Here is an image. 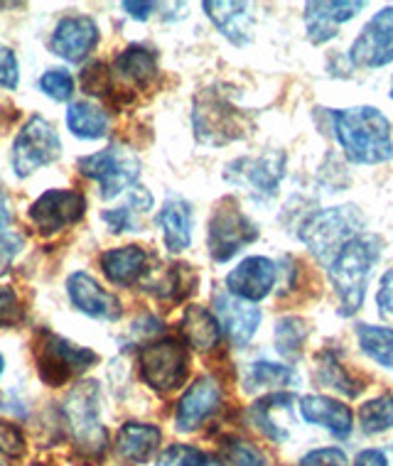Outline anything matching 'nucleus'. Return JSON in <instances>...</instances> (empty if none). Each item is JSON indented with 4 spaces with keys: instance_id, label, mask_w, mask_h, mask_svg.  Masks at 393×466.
Masks as SVG:
<instances>
[{
    "instance_id": "nucleus-32",
    "label": "nucleus",
    "mask_w": 393,
    "mask_h": 466,
    "mask_svg": "<svg viewBox=\"0 0 393 466\" xmlns=\"http://www.w3.org/2000/svg\"><path fill=\"white\" fill-rule=\"evenodd\" d=\"M307 339V324L300 317H283L275 327V349L283 359L295 361L303 354V344Z\"/></svg>"
},
{
    "instance_id": "nucleus-31",
    "label": "nucleus",
    "mask_w": 393,
    "mask_h": 466,
    "mask_svg": "<svg viewBox=\"0 0 393 466\" xmlns=\"http://www.w3.org/2000/svg\"><path fill=\"white\" fill-rule=\"evenodd\" d=\"M290 402H293V395L290 393H274L264 398V400H258L253 408H251V420L256 422L261 430H264L271 440L275 442H283L288 434L281 432V427L275 425L274 412L275 410H290Z\"/></svg>"
},
{
    "instance_id": "nucleus-22",
    "label": "nucleus",
    "mask_w": 393,
    "mask_h": 466,
    "mask_svg": "<svg viewBox=\"0 0 393 466\" xmlns=\"http://www.w3.org/2000/svg\"><path fill=\"white\" fill-rule=\"evenodd\" d=\"M162 432L155 425L145 422H129L120 427L119 440H116V451L120 459H126L129 464H145L153 457L155 450L160 447Z\"/></svg>"
},
{
    "instance_id": "nucleus-2",
    "label": "nucleus",
    "mask_w": 393,
    "mask_h": 466,
    "mask_svg": "<svg viewBox=\"0 0 393 466\" xmlns=\"http://www.w3.org/2000/svg\"><path fill=\"white\" fill-rule=\"evenodd\" d=\"M378 256H381V238L374 233H359L327 266L329 280L339 298V312L345 317L357 314L364 305L367 282Z\"/></svg>"
},
{
    "instance_id": "nucleus-34",
    "label": "nucleus",
    "mask_w": 393,
    "mask_h": 466,
    "mask_svg": "<svg viewBox=\"0 0 393 466\" xmlns=\"http://www.w3.org/2000/svg\"><path fill=\"white\" fill-rule=\"evenodd\" d=\"M295 383V370L283 363L256 361L251 363L246 373V390H258V388H283Z\"/></svg>"
},
{
    "instance_id": "nucleus-10",
    "label": "nucleus",
    "mask_w": 393,
    "mask_h": 466,
    "mask_svg": "<svg viewBox=\"0 0 393 466\" xmlns=\"http://www.w3.org/2000/svg\"><path fill=\"white\" fill-rule=\"evenodd\" d=\"M94 363H97V354L91 349L74 346L72 341L57 337V334H47L42 341L40 376L49 386H62L72 373L87 370Z\"/></svg>"
},
{
    "instance_id": "nucleus-6",
    "label": "nucleus",
    "mask_w": 393,
    "mask_h": 466,
    "mask_svg": "<svg viewBox=\"0 0 393 466\" xmlns=\"http://www.w3.org/2000/svg\"><path fill=\"white\" fill-rule=\"evenodd\" d=\"M79 172L87 177L97 179L101 187V197L113 199L116 194L136 185L140 175V162L129 147L123 145H111L101 153L87 155L79 160Z\"/></svg>"
},
{
    "instance_id": "nucleus-12",
    "label": "nucleus",
    "mask_w": 393,
    "mask_h": 466,
    "mask_svg": "<svg viewBox=\"0 0 393 466\" xmlns=\"http://www.w3.org/2000/svg\"><path fill=\"white\" fill-rule=\"evenodd\" d=\"M84 211H87V199L79 192L49 189L33 204L30 218L42 233H57L77 224L84 217Z\"/></svg>"
},
{
    "instance_id": "nucleus-8",
    "label": "nucleus",
    "mask_w": 393,
    "mask_h": 466,
    "mask_svg": "<svg viewBox=\"0 0 393 466\" xmlns=\"http://www.w3.org/2000/svg\"><path fill=\"white\" fill-rule=\"evenodd\" d=\"M59 150H62V143H59L57 130L45 118L33 116L13 143V169L17 177H27L35 169L55 162L59 157Z\"/></svg>"
},
{
    "instance_id": "nucleus-7",
    "label": "nucleus",
    "mask_w": 393,
    "mask_h": 466,
    "mask_svg": "<svg viewBox=\"0 0 393 466\" xmlns=\"http://www.w3.org/2000/svg\"><path fill=\"white\" fill-rule=\"evenodd\" d=\"M187 349L177 339H160L143 346L140 376L153 390H175L187 378Z\"/></svg>"
},
{
    "instance_id": "nucleus-48",
    "label": "nucleus",
    "mask_w": 393,
    "mask_h": 466,
    "mask_svg": "<svg viewBox=\"0 0 393 466\" xmlns=\"http://www.w3.org/2000/svg\"><path fill=\"white\" fill-rule=\"evenodd\" d=\"M3 370H5V359L0 356V373H3Z\"/></svg>"
},
{
    "instance_id": "nucleus-49",
    "label": "nucleus",
    "mask_w": 393,
    "mask_h": 466,
    "mask_svg": "<svg viewBox=\"0 0 393 466\" xmlns=\"http://www.w3.org/2000/svg\"><path fill=\"white\" fill-rule=\"evenodd\" d=\"M391 98H393V81H391Z\"/></svg>"
},
{
    "instance_id": "nucleus-16",
    "label": "nucleus",
    "mask_w": 393,
    "mask_h": 466,
    "mask_svg": "<svg viewBox=\"0 0 393 466\" xmlns=\"http://www.w3.org/2000/svg\"><path fill=\"white\" fill-rule=\"evenodd\" d=\"M214 309H217L219 327L224 329L229 341L233 346L249 344L261 324V309L253 307V302H243L229 292H219L214 298Z\"/></svg>"
},
{
    "instance_id": "nucleus-42",
    "label": "nucleus",
    "mask_w": 393,
    "mask_h": 466,
    "mask_svg": "<svg viewBox=\"0 0 393 466\" xmlns=\"http://www.w3.org/2000/svg\"><path fill=\"white\" fill-rule=\"evenodd\" d=\"M20 72H17V59L13 49L0 45V86L3 89H16Z\"/></svg>"
},
{
    "instance_id": "nucleus-45",
    "label": "nucleus",
    "mask_w": 393,
    "mask_h": 466,
    "mask_svg": "<svg viewBox=\"0 0 393 466\" xmlns=\"http://www.w3.org/2000/svg\"><path fill=\"white\" fill-rule=\"evenodd\" d=\"M377 305L381 317L386 319H393V268L386 270L384 278H381V288H378L377 295Z\"/></svg>"
},
{
    "instance_id": "nucleus-37",
    "label": "nucleus",
    "mask_w": 393,
    "mask_h": 466,
    "mask_svg": "<svg viewBox=\"0 0 393 466\" xmlns=\"http://www.w3.org/2000/svg\"><path fill=\"white\" fill-rule=\"evenodd\" d=\"M219 466H265V457L246 440L229 437L219 444Z\"/></svg>"
},
{
    "instance_id": "nucleus-17",
    "label": "nucleus",
    "mask_w": 393,
    "mask_h": 466,
    "mask_svg": "<svg viewBox=\"0 0 393 466\" xmlns=\"http://www.w3.org/2000/svg\"><path fill=\"white\" fill-rule=\"evenodd\" d=\"M367 8L364 0H329V3H307L305 5V27L307 40L313 45L332 40L337 35V27L346 20H352L357 13Z\"/></svg>"
},
{
    "instance_id": "nucleus-50",
    "label": "nucleus",
    "mask_w": 393,
    "mask_h": 466,
    "mask_svg": "<svg viewBox=\"0 0 393 466\" xmlns=\"http://www.w3.org/2000/svg\"><path fill=\"white\" fill-rule=\"evenodd\" d=\"M0 466H5V464H0Z\"/></svg>"
},
{
    "instance_id": "nucleus-19",
    "label": "nucleus",
    "mask_w": 393,
    "mask_h": 466,
    "mask_svg": "<svg viewBox=\"0 0 393 466\" xmlns=\"http://www.w3.org/2000/svg\"><path fill=\"white\" fill-rule=\"evenodd\" d=\"M204 13L209 15V20L217 25V30L224 35L226 40L233 42L236 47H243L249 45L251 37H253V15H251L249 3H233V0H207L204 5Z\"/></svg>"
},
{
    "instance_id": "nucleus-5",
    "label": "nucleus",
    "mask_w": 393,
    "mask_h": 466,
    "mask_svg": "<svg viewBox=\"0 0 393 466\" xmlns=\"http://www.w3.org/2000/svg\"><path fill=\"white\" fill-rule=\"evenodd\" d=\"M256 238V224L239 209V204L233 199L219 201L217 209L209 218L207 231V246L212 258L217 263H224V260L236 256L246 243H253Z\"/></svg>"
},
{
    "instance_id": "nucleus-29",
    "label": "nucleus",
    "mask_w": 393,
    "mask_h": 466,
    "mask_svg": "<svg viewBox=\"0 0 393 466\" xmlns=\"http://www.w3.org/2000/svg\"><path fill=\"white\" fill-rule=\"evenodd\" d=\"M357 337H359V346L364 354L386 369H393V329L374 327V324H359Z\"/></svg>"
},
{
    "instance_id": "nucleus-23",
    "label": "nucleus",
    "mask_w": 393,
    "mask_h": 466,
    "mask_svg": "<svg viewBox=\"0 0 393 466\" xmlns=\"http://www.w3.org/2000/svg\"><path fill=\"white\" fill-rule=\"evenodd\" d=\"M194 126H197L200 140L212 145H222L226 140L236 137L232 130H239V116L233 113V108L222 104V101H212V104H207V108L197 106Z\"/></svg>"
},
{
    "instance_id": "nucleus-1",
    "label": "nucleus",
    "mask_w": 393,
    "mask_h": 466,
    "mask_svg": "<svg viewBox=\"0 0 393 466\" xmlns=\"http://www.w3.org/2000/svg\"><path fill=\"white\" fill-rule=\"evenodd\" d=\"M337 136L346 160L357 165H378L393 157L391 123L374 106L332 111Z\"/></svg>"
},
{
    "instance_id": "nucleus-11",
    "label": "nucleus",
    "mask_w": 393,
    "mask_h": 466,
    "mask_svg": "<svg viewBox=\"0 0 393 466\" xmlns=\"http://www.w3.org/2000/svg\"><path fill=\"white\" fill-rule=\"evenodd\" d=\"M354 66L378 69L393 62V8L378 10L369 23L364 25L359 37L349 49Z\"/></svg>"
},
{
    "instance_id": "nucleus-24",
    "label": "nucleus",
    "mask_w": 393,
    "mask_h": 466,
    "mask_svg": "<svg viewBox=\"0 0 393 466\" xmlns=\"http://www.w3.org/2000/svg\"><path fill=\"white\" fill-rule=\"evenodd\" d=\"M101 268H104L106 278L116 285H133L143 278L145 268H148V253L140 246L106 250L101 256Z\"/></svg>"
},
{
    "instance_id": "nucleus-41",
    "label": "nucleus",
    "mask_w": 393,
    "mask_h": 466,
    "mask_svg": "<svg viewBox=\"0 0 393 466\" xmlns=\"http://www.w3.org/2000/svg\"><path fill=\"white\" fill-rule=\"evenodd\" d=\"M300 466H346V454L337 447H325V450H313L303 457Z\"/></svg>"
},
{
    "instance_id": "nucleus-44",
    "label": "nucleus",
    "mask_w": 393,
    "mask_h": 466,
    "mask_svg": "<svg viewBox=\"0 0 393 466\" xmlns=\"http://www.w3.org/2000/svg\"><path fill=\"white\" fill-rule=\"evenodd\" d=\"M20 322V302L10 288H0V327Z\"/></svg>"
},
{
    "instance_id": "nucleus-36",
    "label": "nucleus",
    "mask_w": 393,
    "mask_h": 466,
    "mask_svg": "<svg viewBox=\"0 0 393 466\" xmlns=\"http://www.w3.org/2000/svg\"><path fill=\"white\" fill-rule=\"evenodd\" d=\"M361 430L367 434H378L393 427V395H381L377 400L361 405Z\"/></svg>"
},
{
    "instance_id": "nucleus-21",
    "label": "nucleus",
    "mask_w": 393,
    "mask_h": 466,
    "mask_svg": "<svg viewBox=\"0 0 393 466\" xmlns=\"http://www.w3.org/2000/svg\"><path fill=\"white\" fill-rule=\"evenodd\" d=\"M192 207L182 199H168L158 214V226L170 253H182L192 243Z\"/></svg>"
},
{
    "instance_id": "nucleus-33",
    "label": "nucleus",
    "mask_w": 393,
    "mask_h": 466,
    "mask_svg": "<svg viewBox=\"0 0 393 466\" xmlns=\"http://www.w3.org/2000/svg\"><path fill=\"white\" fill-rule=\"evenodd\" d=\"M317 380H320L322 386L335 388V390L349 395V398H357L361 393V388H364L346 373L345 366L335 359V354H329V351H325L317 359Z\"/></svg>"
},
{
    "instance_id": "nucleus-13",
    "label": "nucleus",
    "mask_w": 393,
    "mask_h": 466,
    "mask_svg": "<svg viewBox=\"0 0 393 466\" xmlns=\"http://www.w3.org/2000/svg\"><path fill=\"white\" fill-rule=\"evenodd\" d=\"M278 278L274 260L264 256H251L241 260L232 273L226 275V292L243 302H258L271 295Z\"/></svg>"
},
{
    "instance_id": "nucleus-40",
    "label": "nucleus",
    "mask_w": 393,
    "mask_h": 466,
    "mask_svg": "<svg viewBox=\"0 0 393 466\" xmlns=\"http://www.w3.org/2000/svg\"><path fill=\"white\" fill-rule=\"evenodd\" d=\"M0 454L10 459H20L25 454V440L16 425L0 422Z\"/></svg>"
},
{
    "instance_id": "nucleus-15",
    "label": "nucleus",
    "mask_w": 393,
    "mask_h": 466,
    "mask_svg": "<svg viewBox=\"0 0 393 466\" xmlns=\"http://www.w3.org/2000/svg\"><path fill=\"white\" fill-rule=\"evenodd\" d=\"M98 42V27L91 17L72 15L65 17L62 23L57 25L55 35L49 40V49L57 56H62L67 62H84L91 49L97 47Z\"/></svg>"
},
{
    "instance_id": "nucleus-26",
    "label": "nucleus",
    "mask_w": 393,
    "mask_h": 466,
    "mask_svg": "<svg viewBox=\"0 0 393 466\" xmlns=\"http://www.w3.org/2000/svg\"><path fill=\"white\" fill-rule=\"evenodd\" d=\"M67 128L79 140H101L109 133V113L91 101H77L67 111Z\"/></svg>"
},
{
    "instance_id": "nucleus-51",
    "label": "nucleus",
    "mask_w": 393,
    "mask_h": 466,
    "mask_svg": "<svg viewBox=\"0 0 393 466\" xmlns=\"http://www.w3.org/2000/svg\"><path fill=\"white\" fill-rule=\"evenodd\" d=\"M37 466H42V464H37Z\"/></svg>"
},
{
    "instance_id": "nucleus-46",
    "label": "nucleus",
    "mask_w": 393,
    "mask_h": 466,
    "mask_svg": "<svg viewBox=\"0 0 393 466\" xmlns=\"http://www.w3.org/2000/svg\"><path fill=\"white\" fill-rule=\"evenodd\" d=\"M120 8L126 10V13H129L133 20H148V17H150V13L158 8V3H133V0H126Z\"/></svg>"
},
{
    "instance_id": "nucleus-35",
    "label": "nucleus",
    "mask_w": 393,
    "mask_h": 466,
    "mask_svg": "<svg viewBox=\"0 0 393 466\" xmlns=\"http://www.w3.org/2000/svg\"><path fill=\"white\" fill-rule=\"evenodd\" d=\"M25 238L13 228V217L5 194L0 192V273L8 270L10 260L23 250Z\"/></svg>"
},
{
    "instance_id": "nucleus-14",
    "label": "nucleus",
    "mask_w": 393,
    "mask_h": 466,
    "mask_svg": "<svg viewBox=\"0 0 393 466\" xmlns=\"http://www.w3.org/2000/svg\"><path fill=\"white\" fill-rule=\"evenodd\" d=\"M222 405V388L212 376H202L187 388V393L177 402L175 425L180 432H192L209 420Z\"/></svg>"
},
{
    "instance_id": "nucleus-9",
    "label": "nucleus",
    "mask_w": 393,
    "mask_h": 466,
    "mask_svg": "<svg viewBox=\"0 0 393 466\" xmlns=\"http://www.w3.org/2000/svg\"><path fill=\"white\" fill-rule=\"evenodd\" d=\"M283 175H285V155L265 153L258 157H241L226 167V182L246 189L256 199H271L278 192Z\"/></svg>"
},
{
    "instance_id": "nucleus-20",
    "label": "nucleus",
    "mask_w": 393,
    "mask_h": 466,
    "mask_svg": "<svg viewBox=\"0 0 393 466\" xmlns=\"http://www.w3.org/2000/svg\"><path fill=\"white\" fill-rule=\"evenodd\" d=\"M300 415L310 425H320L325 430L345 440L352 434V410L346 408L345 402L332 400L325 395H305L300 400Z\"/></svg>"
},
{
    "instance_id": "nucleus-28",
    "label": "nucleus",
    "mask_w": 393,
    "mask_h": 466,
    "mask_svg": "<svg viewBox=\"0 0 393 466\" xmlns=\"http://www.w3.org/2000/svg\"><path fill=\"white\" fill-rule=\"evenodd\" d=\"M153 207V194L143 189V187H136L133 192H130V199L126 207H119V209L104 211L101 218H104L109 228L113 233L120 231H138V214H145V211Z\"/></svg>"
},
{
    "instance_id": "nucleus-27",
    "label": "nucleus",
    "mask_w": 393,
    "mask_h": 466,
    "mask_svg": "<svg viewBox=\"0 0 393 466\" xmlns=\"http://www.w3.org/2000/svg\"><path fill=\"white\" fill-rule=\"evenodd\" d=\"M116 72L120 74V79L143 86L158 72L155 52L148 47H140V45H133V47H129L126 52L119 55V59H116Z\"/></svg>"
},
{
    "instance_id": "nucleus-39",
    "label": "nucleus",
    "mask_w": 393,
    "mask_h": 466,
    "mask_svg": "<svg viewBox=\"0 0 393 466\" xmlns=\"http://www.w3.org/2000/svg\"><path fill=\"white\" fill-rule=\"evenodd\" d=\"M42 94H47L55 101H67L74 94V79L65 69H49L40 79Z\"/></svg>"
},
{
    "instance_id": "nucleus-30",
    "label": "nucleus",
    "mask_w": 393,
    "mask_h": 466,
    "mask_svg": "<svg viewBox=\"0 0 393 466\" xmlns=\"http://www.w3.org/2000/svg\"><path fill=\"white\" fill-rule=\"evenodd\" d=\"M194 273L190 266H170L165 273H160L155 280L148 282V289H153L158 298L165 299H182L192 292Z\"/></svg>"
},
{
    "instance_id": "nucleus-25",
    "label": "nucleus",
    "mask_w": 393,
    "mask_h": 466,
    "mask_svg": "<svg viewBox=\"0 0 393 466\" xmlns=\"http://www.w3.org/2000/svg\"><path fill=\"white\" fill-rule=\"evenodd\" d=\"M182 334H185L187 344L197 349V351H212L222 339V327L214 314L209 312L207 307L190 305L182 314Z\"/></svg>"
},
{
    "instance_id": "nucleus-18",
    "label": "nucleus",
    "mask_w": 393,
    "mask_h": 466,
    "mask_svg": "<svg viewBox=\"0 0 393 466\" xmlns=\"http://www.w3.org/2000/svg\"><path fill=\"white\" fill-rule=\"evenodd\" d=\"M67 292L72 305L84 312L91 319H106L113 322L120 317V302L113 298L111 292H106L91 275L74 273L67 278Z\"/></svg>"
},
{
    "instance_id": "nucleus-3",
    "label": "nucleus",
    "mask_w": 393,
    "mask_h": 466,
    "mask_svg": "<svg viewBox=\"0 0 393 466\" xmlns=\"http://www.w3.org/2000/svg\"><path fill=\"white\" fill-rule=\"evenodd\" d=\"M364 233V217L357 207H332L310 214L300 226V241L305 243L322 266L327 268L346 243Z\"/></svg>"
},
{
    "instance_id": "nucleus-38",
    "label": "nucleus",
    "mask_w": 393,
    "mask_h": 466,
    "mask_svg": "<svg viewBox=\"0 0 393 466\" xmlns=\"http://www.w3.org/2000/svg\"><path fill=\"white\" fill-rule=\"evenodd\" d=\"M158 466H219L214 459L204 454L197 447H187V444H172L162 451L158 459Z\"/></svg>"
},
{
    "instance_id": "nucleus-47",
    "label": "nucleus",
    "mask_w": 393,
    "mask_h": 466,
    "mask_svg": "<svg viewBox=\"0 0 393 466\" xmlns=\"http://www.w3.org/2000/svg\"><path fill=\"white\" fill-rule=\"evenodd\" d=\"M354 466H388V459L381 450H364L357 454Z\"/></svg>"
},
{
    "instance_id": "nucleus-4",
    "label": "nucleus",
    "mask_w": 393,
    "mask_h": 466,
    "mask_svg": "<svg viewBox=\"0 0 393 466\" xmlns=\"http://www.w3.org/2000/svg\"><path fill=\"white\" fill-rule=\"evenodd\" d=\"M98 400H101V390H98L97 380L79 383L65 400V418L74 442L84 454H91V457L101 454L109 442L106 427L101 425V418H98V412H101Z\"/></svg>"
},
{
    "instance_id": "nucleus-43",
    "label": "nucleus",
    "mask_w": 393,
    "mask_h": 466,
    "mask_svg": "<svg viewBox=\"0 0 393 466\" xmlns=\"http://www.w3.org/2000/svg\"><path fill=\"white\" fill-rule=\"evenodd\" d=\"M81 84H84V91L94 94V96H104L106 84H109V74H106V66L101 62L87 66V72H81Z\"/></svg>"
}]
</instances>
